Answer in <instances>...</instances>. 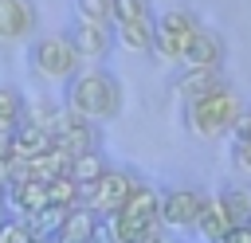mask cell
Returning <instances> with one entry per match:
<instances>
[{"mask_svg":"<svg viewBox=\"0 0 251 243\" xmlns=\"http://www.w3.org/2000/svg\"><path fill=\"white\" fill-rule=\"evenodd\" d=\"M122 106H126V86L106 67H78L63 86V110L90 125L114 122L122 114Z\"/></svg>","mask_w":251,"mask_h":243,"instance_id":"obj_1","label":"cell"},{"mask_svg":"<svg viewBox=\"0 0 251 243\" xmlns=\"http://www.w3.org/2000/svg\"><path fill=\"white\" fill-rule=\"evenodd\" d=\"M243 106H247V102L235 94V86L224 82V86H216V90H208V94L184 102V129L196 133V137H204V141H212V137L235 129Z\"/></svg>","mask_w":251,"mask_h":243,"instance_id":"obj_2","label":"cell"},{"mask_svg":"<svg viewBox=\"0 0 251 243\" xmlns=\"http://www.w3.org/2000/svg\"><path fill=\"white\" fill-rule=\"evenodd\" d=\"M157 204H161V188H153V184L141 180V184L129 192V200L110 216V235H114V243H145L149 231L161 223V219H157Z\"/></svg>","mask_w":251,"mask_h":243,"instance_id":"obj_3","label":"cell"},{"mask_svg":"<svg viewBox=\"0 0 251 243\" xmlns=\"http://www.w3.org/2000/svg\"><path fill=\"white\" fill-rule=\"evenodd\" d=\"M200 31V16L188 12V8H169L153 20V55H161L165 63H180L188 39Z\"/></svg>","mask_w":251,"mask_h":243,"instance_id":"obj_4","label":"cell"},{"mask_svg":"<svg viewBox=\"0 0 251 243\" xmlns=\"http://www.w3.org/2000/svg\"><path fill=\"white\" fill-rule=\"evenodd\" d=\"M27 63H31V71H39L43 78H71L82 63H78V55H75V47H71V39L63 35V31H43V35H35L31 43H27Z\"/></svg>","mask_w":251,"mask_h":243,"instance_id":"obj_5","label":"cell"},{"mask_svg":"<svg viewBox=\"0 0 251 243\" xmlns=\"http://www.w3.org/2000/svg\"><path fill=\"white\" fill-rule=\"evenodd\" d=\"M141 184V176L133 172V169H118V165H110L90 188H82L78 192V204H86L94 216H114L126 200H129V192Z\"/></svg>","mask_w":251,"mask_h":243,"instance_id":"obj_6","label":"cell"},{"mask_svg":"<svg viewBox=\"0 0 251 243\" xmlns=\"http://www.w3.org/2000/svg\"><path fill=\"white\" fill-rule=\"evenodd\" d=\"M204 204H208L204 188H196V184H173V188H161L157 219H161V227H196Z\"/></svg>","mask_w":251,"mask_h":243,"instance_id":"obj_7","label":"cell"},{"mask_svg":"<svg viewBox=\"0 0 251 243\" xmlns=\"http://www.w3.org/2000/svg\"><path fill=\"white\" fill-rule=\"evenodd\" d=\"M78 55L82 67H102L106 55L114 51V27L110 24H94V20H75L67 31H63Z\"/></svg>","mask_w":251,"mask_h":243,"instance_id":"obj_8","label":"cell"},{"mask_svg":"<svg viewBox=\"0 0 251 243\" xmlns=\"http://www.w3.org/2000/svg\"><path fill=\"white\" fill-rule=\"evenodd\" d=\"M51 145H55V149L67 157V165H71L75 157H82V153H94V149H98V125H90V122H82V118H75V114H67V110H63V118H59V125H55Z\"/></svg>","mask_w":251,"mask_h":243,"instance_id":"obj_9","label":"cell"},{"mask_svg":"<svg viewBox=\"0 0 251 243\" xmlns=\"http://www.w3.org/2000/svg\"><path fill=\"white\" fill-rule=\"evenodd\" d=\"M35 24H39L35 0H0V43L31 39Z\"/></svg>","mask_w":251,"mask_h":243,"instance_id":"obj_10","label":"cell"},{"mask_svg":"<svg viewBox=\"0 0 251 243\" xmlns=\"http://www.w3.org/2000/svg\"><path fill=\"white\" fill-rule=\"evenodd\" d=\"M224 59H227V39L216 27L200 24V31L188 39V47L180 55V67H224Z\"/></svg>","mask_w":251,"mask_h":243,"instance_id":"obj_11","label":"cell"},{"mask_svg":"<svg viewBox=\"0 0 251 243\" xmlns=\"http://www.w3.org/2000/svg\"><path fill=\"white\" fill-rule=\"evenodd\" d=\"M224 82H227L224 67H180V74L173 78V94L180 102H192V98H200V94H208Z\"/></svg>","mask_w":251,"mask_h":243,"instance_id":"obj_12","label":"cell"},{"mask_svg":"<svg viewBox=\"0 0 251 243\" xmlns=\"http://www.w3.org/2000/svg\"><path fill=\"white\" fill-rule=\"evenodd\" d=\"M94 227H98V216L86 204H75L63 212V223L51 235V243H94Z\"/></svg>","mask_w":251,"mask_h":243,"instance_id":"obj_13","label":"cell"},{"mask_svg":"<svg viewBox=\"0 0 251 243\" xmlns=\"http://www.w3.org/2000/svg\"><path fill=\"white\" fill-rule=\"evenodd\" d=\"M216 200H220V208H224V216L231 219L235 231L251 227V180H231V184H224Z\"/></svg>","mask_w":251,"mask_h":243,"instance_id":"obj_14","label":"cell"},{"mask_svg":"<svg viewBox=\"0 0 251 243\" xmlns=\"http://www.w3.org/2000/svg\"><path fill=\"white\" fill-rule=\"evenodd\" d=\"M8 149H12V161L16 165H27V161H35V157H43V153H51L55 145H51V137L43 133V129H35V125H20L12 137H8Z\"/></svg>","mask_w":251,"mask_h":243,"instance_id":"obj_15","label":"cell"},{"mask_svg":"<svg viewBox=\"0 0 251 243\" xmlns=\"http://www.w3.org/2000/svg\"><path fill=\"white\" fill-rule=\"evenodd\" d=\"M24 110H27V94L12 82H0V137H12L24 125Z\"/></svg>","mask_w":251,"mask_h":243,"instance_id":"obj_16","label":"cell"},{"mask_svg":"<svg viewBox=\"0 0 251 243\" xmlns=\"http://www.w3.org/2000/svg\"><path fill=\"white\" fill-rule=\"evenodd\" d=\"M227 157H231V169H239L243 176H251V106H243V114H239V122L231 129Z\"/></svg>","mask_w":251,"mask_h":243,"instance_id":"obj_17","label":"cell"},{"mask_svg":"<svg viewBox=\"0 0 251 243\" xmlns=\"http://www.w3.org/2000/svg\"><path fill=\"white\" fill-rule=\"evenodd\" d=\"M157 20V16H153ZM153 20H133V24H114V47L122 43L126 51H137V55H149L153 47Z\"/></svg>","mask_w":251,"mask_h":243,"instance_id":"obj_18","label":"cell"},{"mask_svg":"<svg viewBox=\"0 0 251 243\" xmlns=\"http://www.w3.org/2000/svg\"><path fill=\"white\" fill-rule=\"evenodd\" d=\"M196 227H200V235L208 239V243H227L231 239V219L224 216V208H220V200L216 196H208V204H204V212H200V219H196Z\"/></svg>","mask_w":251,"mask_h":243,"instance_id":"obj_19","label":"cell"},{"mask_svg":"<svg viewBox=\"0 0 251 243\" xmlns=\"http://www.w3.org/2000/svg\"><path fill=\"white\" fill-rule=\"evenodd\" d=\"M106 169H110V161L102 157V149H94V153L75 157V161L67 165V176H71V180L78 184V192H82V188H90V184H94V180H98Z\"/></svg>","mask_w":251,"mask_h":243,"instance_id":"obj_20","label":"cell"},{"mask_svg":"<svg viewBox=\"0 0 251 243\" xmlns=\"http://www.w3.org/2000/svg\"><path fill=\"white\" fill-rule=\"evenodd\" d=\"M133 20H153V0H114L110 27L114 24H133Z\"/></svg>","mask_w":251,"mask_h":243,"instance_id":"obj_21","label":"cell"},{"mask_svg":"<svg viewBox=\"0 0 251 243\" xmlns=\"http://www.w3.org/2000/svg\"><path fill=\"white\" fill-rule=\"evenodd\" d=\"M75 20H94V24H110L114 0H75Z\"/></svg>","mask_w":251,"mask_h":243,"instance_id":"obj_22","label":"cell"},{"mask_svg":"<svg viewBox=\"0 0 251 243\" xmlns=\"http://www.w3.org/2000/svg\"><path fill=\"white\" fill-rule=\"evenodd\" d=\"M12 161V149H8V137H0V169Z\"/></svg>","mask_w":251,"mask_h":243,"instance_id":"obj_23","label":"cell"},{"mask_svg":"<svg viewBox=\"0 0 251 243\" xmlns=\"http://www.w3.org/2000/svg\"><path fill=\"white\" fill-rule=\"evenodd\" d=\"M4 219H8V208H4V204H0V227H4Z\"/></svg>","mask_w":251,"mask_h":243,"instance_id":"obj_24","label":"cell"}]
</instances>
